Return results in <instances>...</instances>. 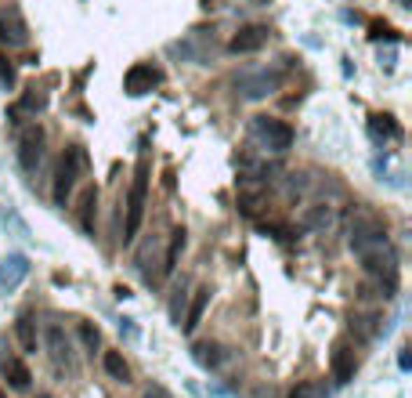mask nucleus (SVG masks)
<instances>
[{
  "mask_svg": "<svg viewBox=\"0 0 412 398\" xmlns=\"http://www.w3.org/2000/svg\"><path fill=\"white\" fill-rule=\"evenodd\" d=\"M145 203H148V156L141 152L138 159V171L134 181H130V192H127V218H123V243H130L138 236V228L145 221Z\"/></svg>",
  "mask_w": 412,
  "mask_h": 398,
  "instance_id": "1",
  "label": "nucleus"
},
{
  "mask_svg": "<svg viewBox=\"0 0 412 398\" xmlns=\"http://www.w3.org/2000/svg\"><path fill=\"white\" fill-rule=\"evenodd\" d=\"M87 174V149L83 145H69V149L62 152V159H58V171H55V203L58 206H65L69 203V196H73V188H76V181Z\"/></svg>",
  "mask_w": 412,
  "mask_h": 398,
  "instance_id": "2",
  "label": "nucleus"
},
{
  "mask_svg": "<svg viewBox=\"0 0 412 398\" xmlns=\"http://www.w3.org/2000/svg\"><path fill=\"white\" fill-rule=\"evenodd\" d=\"M250 141H257L264 152H290L293 145V127L286 120H275V116H253L250 120Z\"/></svg>",
  "mask_w": 412,
  "mask_h": 398,
  "instance_id": "3",
  "label": "nucleus"
},
{
  "mask_svg": "<svg viewBox=\"0 0 412 398\" xmlns=\"http://www.w3.org/2000/svg\"><path fill=\"white\" fill-rule=\"evenodd\" d=\"M351 250L362 257L365 250H373V246H380V243H390L387 239V228H383V221L373 214V211H365V206H358L355 211V221H351Z\"/></svg>",
  "mask_w": 412,
  "mask_h": 398,
  "instance_id": "4",
  "label": "nucleus"
},
{
  "mask_svg": "<svg viewBox=\"0 0 412 398\" xmlns=\"http://www.w3.org/2000/svg\"><path fill=\"white\" fill-rule=\"evenodd\" d=\"M278 83H282L278 69H250V73L235 76V94L246 98V101H260V98H268L271 91H278Z\"/></svg>",
  "mask_w": 412,
  "mask_h": 398,
  "instance_id": "5",
  "label": "nucleus"
},
{
  "mask_svg": "<svg viewBox=\"0 0 412 398\" xmlns=\"http://www.w3.org/2000/svg\"><path fill=\"white\" fill-rule=\"evenodd\" d=\"M18 163L26 174H36L43 163V131L40 127H26L18 138Z\"/></svg>",
  "mask_w": 412,
  "mask_h": 398,
  "instance_id": "6",
  "label": "nucleus"
},
{
  "mask_svg": "<svg viewBox=\"0 0 412 398\" xmlns=\"http://www.w3.org/2000/svg\"><path fill=\"white\" fill-rule=\"evenodd\" d=\"M235 192H239V211H243V214H257V206L264 203V196H268V181L257 178V174H239Z\"/></svg>",
  "mask_w": 412,
  "mask_h": 398,
  "instance_id": "7",
  "label": "nucleus"
},
{
  "mask_svg": "<svg viewBox=\"0 0 412 398\" xmlns=\"http://www.w3.org/2000/svg\"><path fill=\"white\" fill-rule=\"evenodd\" d=\"M159 80H163V73H159L156 66H148V62H138V66L127 69V76H123V91H127L130 98H138V94H148L152 87H159Z\"/></svg>",
  "mask_w": 412,
  "mask_h": 398,
  "instance_id": "8",
  "label": "nucleus"
},
{
  "mask_svg": "<svg viewBox=\"0 0 412 398\" xmlns=\"http://www.w3.org/2000/svg\"><path fill=\"white\" fill-rule=\"evenodd\" d=\"M29 29L15 8H0V48H26Z\"/></svg>",
  "mask_w": 412,
  "mask_h": 398,
  "instance_id": "9",
  "label": "nucleus"
},
{
  "mask_svg": "<svg viewBox=\"0 0 412 398\" xmlns=\"http://www.w3.org/2000/svg\"><path fill=\"white\" fill-rule=\"evenodd\" d=\"M268 36H271L268 26H243V29L228 40V51L232 55H253V51H260V48L268 44Z\"/></svg>",
  "mask_w": 412,
  "mask_h": 398,
  "instance_id": "10",
  "label": "nucleus"
},
{
  "mask_svg": "<svg viewBox=\"0 0 412 398\" xmlns=\"http://www.w3.org/2000/svg\"><path fill=\"white\" fill-rule=\"evenodd\" d=\"M26 276H29V257L26 254H8L4 261H0V290L4 293L18 290L22 283H26Z\"/></svg>",
  "mask_w": 412,
  "mask_h": 398,
  "instance_id": "11",
  "label": "nucleus"
},
{
  "mask_svg": "<svg viewBox=\"0 0 412 398\" xmlns=\"http://www.w3.org/2000/svg\"><path fill=\"white\" fill-rule=\"evenodd\" d=\"M355 369H358V355H355V348H351V344H336V348H333V359H329L333 381H336V384L355 381Z\"/></svg>",
  "mask_w": 412,
  "mask_h": 398,
  "instance_id": "12",
  "label": "nucleus"
},
{
  "mask_svg": "<svg viewBox=\"0 0 412 398\" xmlns=\"http://www.w3.org/2000/svg\"><path fill=\"white\" fill-rule=\"evenodd\" d=\"M48 348H51V359H55V369L62 373H73V348H69V337H65L62 326H48Z\"/></svg>",
  "mask_w": 412,
  "mask_h": 398,
  "instance_id": "13",
  "label": "nucleus"
},
{
  "mask_svg": "<svg viewBox=\"0 0 412 398\" xmlns=\"http://www.w3.org/2000/svg\"><path fill=\"white\" fill-rule=\"evenodd\" d=\"M329 225H333V206L329 203H311L300 218V228H308V232H325Z\"/></svg>",
  "mask_w": 412,
  "mask_h": 398,
  "instance_id": "14",
  "label": "nucleus"
},
{
  "mask_svg": "<svg viewBox=\"0 0 412 398\" xmlns=\"http://www.w3.org/2000/svg\"><path fill=\"white\" fill-rule=\"evenodd\" d=\"M206 304H210V286H199V290H195V297H192V304H188V311H185V319H181V329L185 333H192L195 326H199Z\"/></svg>",
  "mask_w": 412,
  "mask_h": 398,
  "instance_id": "15",
  "label": "nucleus"
},
{
  "mask_svg": "<svg viewBox=\"0 0 412 398\" xmlns=\"http://www.w3.org/2000/svg\"><path fill=\"white\" fill-rule=\"evenodd\" d=\"M192 359L199 362L203 369H221V362L228 359V351L221 344H195L192 348Z\"/></svg>",
  "mask_w": 412,
  "mask_h": 398,
  "instance_id": "16",
  "label": "nucleus"
},
{
  "mask_svg": "<svg viewBox=\"0 0 412 398\" xmlns=\"http://www.w3.org/2000/svg\"><path fill=\"white\" fill-rule=\"evenodd\" d=\"M4 376H8V384H11L15 391H26V388H29V381H33L29 366L22 362V359H4Z\"/></svg>",
  "mask_w": 412,
  "mask_h": 398,
  "instance_id": "17",
  "label": "nucleus"
},
{
  "mask_svg": "<svg viewBox=\"0 0 412 398\" xmlns=\"http://www.w3.org/2000/svg\"><path fill=\"white\" fill-rule=\"evenodd\" d=\"M101 366H105V373L113 376L116 384H130V366H127V359L120 351H105L101 355Z\"/></svg>",
  "mask_w": 412,
  "mask_h": 398,
  "instance_id": "18",
  "label": "nucleus"
},
{
  "mask_svg": "<svg viewBox=\"0 0 412 398\" xmlns=\"http://www.w3.org/2000/svg\"><path fill=\"white\" fill-rule=\"evenodd\" d=\"M185 250V228H173L170 232V246H166V254H163V264H159V276H170L173 264H178V254Z\"/></svg>",
  "mask_w": 412,
  "mask_h": 398,
  "instance_id": "19",
  "label": "nucleus"
},
{
  "mask_svg": "<svg viewBox=\"0 0 412 398\" xmlns=\"http://www.w3.org/2000/svg\"><path fill=\"white\" fill-rule=\"evenodd\" d=\"M15 333H18L22 351H36V322H33V315H22L15 322Z\"/></svg>",
  "mask_w": 412,
  "mask_h": 398,
  "instance_id": "20",
  "label": "nucleus"
},
{
  "mask_svg": "<svg viewBox=\"0 0 412 398\" xmlns=\"http://www.w3.org/2000/svg\"><path fill=\"white\" fill-rule=\"evenodd\" d=\"M369 131L376 138H402V127L395 123V116H373L369 120Z\"/></svg>",
  "mask_w": 412,
  "mask_h": 398,
  "instance_id": "21",
  "label": "nucleus"
},
{
  "mask_svg": "<svg viewBox=\"0 0 412 398\" xmlns=\"http://www.w3.org/2000/svg\"><path fill=\"white\" fill-rule=\"evenodd\" d=\"M83 211H80V225H83V232H94V206H98V192L94 188H87L83 192Z\"/></svg>",
  "mask_w": 412,
  "mask_h": 398,
  "instance_id": "22",
  "label": "nucleus"
},
{
  "mask_svg": "<svg viewBox=\"0 0 412 398\" xmlns=\"http://www.w3.org/2000/svg\"><path fill=\"white\" fill-rule=\"evenodd\" d=\"M185 308H188V293H185V279H181V286L173 290V301H170V319L181 326V319H185Z\"/></svg>",
  "mask_w": 412,
  "mask_h": 398,
  "instance_id": "23",
  "label": "nucleus"
},
{
  "mask_svg": "<svg viewBox=\"0 0 412 398\" xmlns=\"http://www.w3.org/2000/svg\"><path fill=\"white\" fill-rule=\"evenodd\" d=\"M380 315H376V311H373V315H355L351 319V329H358L362 333V337H376V333H380Z\"/></svg>",
  "mask_w": 412,
  "mask_h": 398,
  "instance_id": "24",
  "label": "nucleus"
},
{
  "mask_svg": "<svg viewBox=\"0 0 412 398\" xmlns=\"http://www.w3.org/2000/svg\"><path fill=\"white\" fill-rule=\"evenodd\" d=\"M0 218H4V225L11 228V232H18L22 239H29V225L18 218V211H15V206H4V214H0Z\"/></svg>",
  "mask_w": 412,
  "mask_h": 398,
  "instance_id": "25",
  "label": "nucleus"
},
{
  "mask_svg": "<svg viewBox=\"0 0 412 398\" xmlns=\"http://www.w3.org/2000/svg\"><path fill=\"white\" fill-rule=\"evenodd\" d=\"M325 395V388L318 384V381H300L293 391H290V398H322Z\"/></svg>",
  "mask_w": 412,
  "mask_h": 398,
  "instance_id": "26",
  "label": "nucleus"
},
{
  "mask_svg": "<svg viewBox=\"0 0 412 398\" xmlns=\"http://www.w3.org/2000/svg\"><path fill=\"white\" fill-rule=\"evenodd\" d=\"M80 337H83L87 348H98V344H101V333H98L91 322H83V326H80Z\"/></svg>",
  "mask_w": 412,
  "mask_h": 398,
  "instance_id": "27",
  "label": "nucleus"
},
{
  "mask_svg": "<svg viewBox=\"0 0 412 398\" xmlns=\"http://www.w3.org/2000/svg\"><path fill=\"white\" fill-rule=\"evenodd\" d=\"M0 83H8V87L15 83V66H11L8 58H0Z\"/></svg>",
  "mask_w": 412,
  "mask_h": 398,
  "instance_id": "28",
  "label": "nucleus"
},
{
  "mask_svg": "<svg viewBox=\"0 0 412 398\" xmlns=\"http://www.w3.org/2000/svg\"><path fill=\"white\" fill-rule=\"evenodd\" d=\"M264 236H275V239L286 243V239H290V228H282V225H264Z\"/></svg>",
  "mask_w": 412,
  "mask_h": 398,
  "instance_id": "29",
  "label": "nucleus"
},
{
  "mask_svg": "<svg viewBox=\"0 0 412 398\" xmlns=\"http://www.w3.org/2000/svg\"><path fill=\"white\" fill-rule=\"evenodd\" d=\"M148 398H170V391H166L163 384H152V388H148Z\"/></svg>",
  "mask_w": 412,
  "mask_h": 398,
  "instance_id": "30",
  "label": "nucleus"
},
{
  "mask_svg": "<svg viewBox=\"0 0 412 398\" xmlns=\"http://www.w3.org/2000/svg\"><path fill=\"white\" fill-rule=\"evenodd\" d=\"M369 36H373V40H380V36H387V40H395V33H390L387 26H373V33H369Z\"/></svg>",
  "mask_w": 412,
  "mask_h": 398,
  "instance_id": "31",
  "label": "nucleus"
},
{
  "mask_svg": "<svg viewBox=\"0 0 412 398\" xmlns=\"http://www.w3.org/2000/svg\"><path fill=\"white\" fill-rule=\"evenodd\" d=\"M120 329L127 333V337H138V329H134V326H130V319H123V322H120Z\"/></svg>",
  "mask_w": 412,
  "mask_h": 398,
  "instance_id": "32",
  "label": "nucleus"
},
{
  "mask_svg": "<svg viewBox=\"0 0 412 398\" xmlns=\"http://www.w3.org/2000/svg\"><path fill=\"white\" fill-rule=\"evenodd\" d=\"M36 398H55V395H36Z\"/></svg>",
  "mask_w": 412,
  "mask_h": 398,
  "instance_id": "33",
  "label": "nucleus"
},
{
  "mask_svg": "<svg viewBox=\"0 0 412 398\" xmlns=\"http://www.w3.org/2000/svg\"><path fill=\"white\" fill-rule=\"evenodd\" d=\"M257 4H268V0H257Z\"/></svg>",
  "mask_w": 412,
  "mask_h": 398,
  "instance_id": "34",
  "label": "nucleus"
}]
</instances>
